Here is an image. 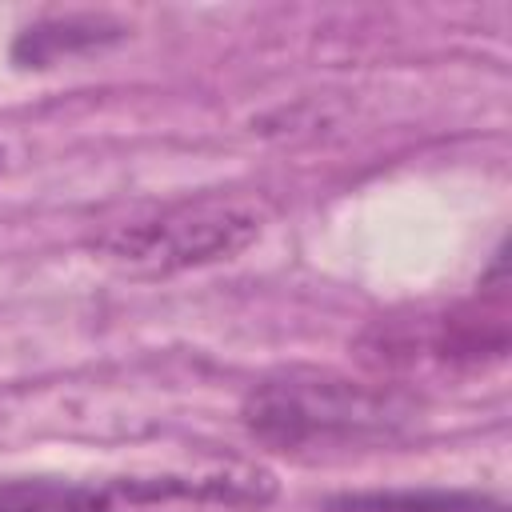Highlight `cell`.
Returning <instances> with one entry per match:
<instances>
[{
	"mask_svg": "<svg viewBox=\"0 0 512 512\" xmlns=\"http://www.w3.org/2000/svg\"><path fill=\"white\" fill-rule=\"evenodd\" d=\"M244 428L272 448H356L396 440L416 404L396 388L336 372H280L244 396Z\"/></svg>",
	"mask_w": 512,
	"mask_h": 512,
	"instance_id": "6da1fadb",
	"label": "cell"
},
{
	"mask_svg": "<svg viewBox=\"0 0 512 512\" xmlns=\"http://www.w3.org/2000/svg\"><path fill=\"white\" fill-rule=\"evenodd\" d=\"M0 512H128L116 484H76L56 476L0 480Z\"/></svg>",
	"mask_w": 512,
	"mask_h": 512,
	"instance_id": "277c9868",
	"label": "cell"
},
{
	"mask_svg": "<svg viewBox=\"0 0 512 512\" xmlns=\"http://www.w3.org/2000/svg\"><path fill=\"white\" fill-rule=\"evenodd\" d=\"M124 36V24L100 12H68V16H48L32 28H24L12 44V60L20 68H48L80 52L108 48Z\"/></svg>",
	"mask_w": 512,
	"mask_h": 512,
	"instance_id": "3957f363",
	"label": "cell"
},
{
	"mask_svg": "<svg viewBox=\"0 0 512 512\" xmlns=\"http://www.w3.org/2000/svg\"><path fill=\"white\" fill-rule=\"evenodd\" d=\"M260 236V216L224 196L180 200L152 216L104 228L92 248L128 276H176L240 256Z\"/></svg>",
	"mask_w": 512,
	"mask_h": 512,
	"instance_id": "7a4b0ae2",
	"label": "cell"
},
{
	"mask_svg": "<svg viewBox=\"0 0 512 512\" xmlns=\"http://www.w3.org/2000/svg\"><path fill=\"white\" fill-rule=\"evenodd\" d=\"M332 512H508L504 500L460 488H372L328 500Z\"/></svg>",
	"mask_w": 512,
	"mask_h": 512,
	"instance_id": "5b68a950",
	"label": "cell"
}]
</instances>
